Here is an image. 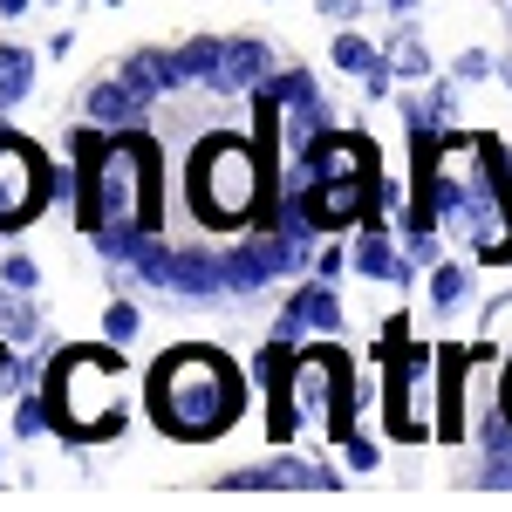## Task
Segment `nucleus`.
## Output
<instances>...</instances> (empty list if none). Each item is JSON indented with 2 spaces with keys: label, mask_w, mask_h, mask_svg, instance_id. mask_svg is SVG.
Masks as SVG:
<instances>
[{
  "label": "nucleus",
  "mask_w": 512,
  "mask_h": 512,
  "mask_svg": "<svg viewBox=\"0 0 512 512\" xmlns=\"http://www.w3.org/2000/svg\"><path fill=\"white\" fill-rule=\"evenodd\" d=\"M219 62H226V41H212V35L178 48V76L185 82H219Z\"/></svg>",
  "instance_id": "obj_10"
},
{
  "label": "nucleus",
  "mask_w": 512,
  "mask_h": 512,
  "mask_svg": "<svg viewBox=\"0 0 512 512\" xmlns=\"http://www.w3.org/2000/svg\"><path fill=\"white\" fill-rule=\"evenodd\" d=\"M390 7H396V14H410V7H417V0H390Z\"/></svg>",
  "instance_id": "obj_24"
},
{
  "label": "nucleus",
  "mask_w": 512,
  "mask_h": 512,
  "mask_svg": "<svg viewBox=\"0 0 512 512\" xmlns=\"http://www.w3.org/2000/svg\"><path fill=\"white\" fill-rule=\"evenodd\" d=\"M355 267H362L369 280H376V274H396V280H403V260L390 253V239H383V226H369V233L355 239Z\"/></svg>",
  "instance_id": "obj_12"
},
{
  "label": "nucleus",
  "mask_w": 512,
  "mask_h": 512,
  "mask_svg": "<svg viewBox=\"0 0 512 512\" xmlns=\"http://www.w3.org/2000/svg\"><path fill=\"white\" fill-rule=\"evenodd\" d=\"M301 328L335 335V328H342V301H335L328 287H301V294H294V308L280 315V335H301Z\"/></svg>",
  "instance_id": "obj_7"
},
{
  "label": "nucleus",
  "mask_w": 512,
  "mask_h": 512,
  "mask_svg": "<svg viewBox=\"0 0 512 512\" xmlns=\"http://www.w3.org/2000/svg\"><path fill=\"white\" fill-rule=\"evenodd\" d=\"M239 410V376L205 349H178L158 362L151 376V417L171 437H212L226 431Z\"/></svg>",
  "instance_id": "obj_2"
},
{
  "label": "nucleus",
  "mask_w": 512,
  "mask_h": 512,
  "mask_svg": "<svg viewBox=\"0 0 512 512\" xmlns=\"http://www.w3.org/2000/svg\"><path fill=\"white\" fill-rule=\"evenodd\" d=\"M499 76H506V82H512V62H499Z\"/></svg>",
  "instance_id": "obj_26"
},
{
  "label": "nucleus",
  "mask_w": 512,
  "mask_h": 512,
  "mask_svg": "<svg viewBox=\"0 0 512 512\" xmlns=\"http://www.w3.org/2000/svg\"><path fill=\"white\" fill-rule=\"evenodd\" d=\"M0 280H7V287H14V294H28V287H35V260H21V253H14V260H7V267H0Z\"/></svg>",
  "instance_id": "obj_18"
},
{
  "label": "nucleus",
  "mask_w": 512,
  "mask_h": 512,
  "mask_svg": "<svg viewBox=\"0 0 512 512\" xmlns=\"http://www.w3.org/2000/svg\"><path fill=\"white\" fill-rule=\"evenodd\" d=\"M376 62H383V55H376V48H369L362 35H335V69H349V76H369Z\"/></svg>",
  "instance_id": "obj_13"
},
{
  "label": "nucleus",
  "mask_w": 512,
  "mask_h": 512,
  "mask_svg": "<svg viewBox=\"0 0 512 512\" xmlns=\"http://www.w3.org/2000/svg\"><path fill=\"white\" fill-rule=\"evenodd\" d=\"M103 335H110V342H130V335H137V308H130V301H110V315H103Z\"/></svg>",
  "instance_id": "obj_16"
},
{
  "label": "nucleus",
  "mask_w": 512,
  "mask_h": 512,
  "mask_svg": "<svg viewBox=\"0 0 512 512\" xmlns=\"http://www.w3.org/2000/svg\"><path fill=\"white\" fill-rule=\"evenodd\" d=\"M492 69H499V62H492V55H478V48H472V55H458V76H465V82H485Z\"/></svg>",
  "instance_id": "obj_19"
},
{
  "label": "nucleus",
  "mask_w": 512,
  "mask_h": 512,
  "mask_svg": "<svg viewBox=\"0 0 512 512\" xmlns=\"http://www.w3.org/2000/svg\"><path fill=\"white\" fill-rule=\"evenodd\" d=\"M315 7H321V14H335V21H349V7H355V0H315Z\"/></svg>",
  "instance_id": "obj_22"
},
{
  "label": "nucleus",
  "mask_w": 512,
  "mask_h": 512,
  "mask_svg": "<svg viewBox=\"0 0 512 512\" xmlns=\"http://www.w3.org/2000/svg\"><path fill=\"white\" fill-rule=\"evenodd\" d=\"M506 417H512V376H506Z\"/></svg>",
  "instance_id": "obj_25"
},
{
  "label": "nucleus",
  "mask_w": 512,
  "mask_h": 512,
  "mask_svg": "<svg viewBox=\"0 0 512 512\" xmlns=\"http://www.w3.org/2000/svg\"><path fill=\"white\" fill-rule=\"evenodd\" d=\"M82 110H89V123H110V130H123V123H137L144 117V96L130 89V82H96L89 96H82Z\"/></svg>",
  "instance_id": "obj_8"
},
{
  "label": "nucleus",
  "mask_w": 512,
  "mask_h": 512,
  "mask_svg": "<svg viewBox=\"0 0 512 512\" xmlns=\"http://www.w3.org/2000/svg\"><path fill=\"white\" fill-rule=\"evenodd\" d=\"M390 55H383V62H376V69H369V76H362V89H369V96H390Z\"/></svg>",
  "instance_id": "obj_20"
},
{
  "label": "nucleus",
  "mask_w": 512,
  "mask_h": 512,
  "mask_svg": "<svg viewBox=\"0 0 512 512\" xmlns=\"http://www.w3.org/2000/svg\"><path fill=\"white\" fill-rule=\"evenodd\" d=\"M396 69H403V76H431V55H424L417 41L403 35V41H396Z\"/></svg>",
  "instance_id": "obj_17"
},
{
  "label": "nucleus",
  "mask_w": 512,
  "mask_h": 512,
  "mask_svg": "<svg viewBox=\"0 0 512 512\" xmlns=\"http://www.w3.org/2000/svg\"><path fill=\"white\" fill-rule=\"evenodd\" d=\"M192 212L205 219V226H246V219L260 212L267 233H274L280 198H274V178H267L260 151L239 144V137H212V144H198V151H192Z\"/></svg>",
  "instance_id": "obj_3"
},
{
  "label": "nucleus",
  "mask_w": 512,
  "mask_h": 512,
  "mask_svg": "<svg viewBox=\"0 0 512 512\" xmlns=\"http://www.w3.org/2000/svg\"><path fill=\"white\" fill-rule=\"evenodd\" d=\"M110 376H117V355H62L55 376H48V403H55V424L76 437L117 431V410H110Z\"/></svg>",
  "instance_id": "obj_4"
},
{
  "label": "nucleus",
  "mask_w": 512,
  "mask_h": 512,
  "mask_svg": "<svg viewBox=\"0 0 512 512\" xmlns=\"http://www.w3.org/2000/svg\"><path fill=\"white\" fill-rule=\"evenodd\" d=\"M21 7H28V0H0V14H21Z\"/></svg>",
  "instance_id": "obj_23"
},
{
  "label": "nucleus",
  "mask_w": 512,
  "mask_h": 512,
  "mask_svg": "<svg viewBox=\"0 0 512 512\" xmlns=\"http://www.w3.org/2000/svg\"><path fill=\"white\" fill-rule=\"evenodd\" d=\"M123 82H130V89H137V96H144V103H151V96H164V89H178V55H158V48H137V55H130V62H123Z\"/></svg>",
  "instance_id": "obj_9"
},
{
  "label": "nucleus",
  "mask_w": 512,
  "mask_h": 512,
  "mask_svg": "<svg viewBox=\"0 0 512 512\" xmlns=\"http://www.w3.org/2000/svg\"><path fill=\"white\" fill-rule=\"evenodd\" d=\"M0 335H7V342H28V335H35L28 301H0Z\"/></svg>",
  "instance_id": "obj_15"
},
{
  "label": "nucleus",
  "mask_w": 512,
  "mask_h": 512,
  "mask_svg": "<svg viewBox=\"0 0 512 512\" xmlns=\"http://www.w3.org/2000/svg\"><path fill=\"white\" fill-rule=\"evenodd\" d=\"M35 82V55L28 48H0V110H14Z\"/></svg>",
  "instance_id": "obj_11"
},
{
  "label": "nucleus",
  "mask_w": 512,
  "mask_h": 512,
  "mask_svg": "<svg viewBox=\"0 0 512 512\" xmlns=\"http://www.w3.org/2000/svg\"><path fill=\"white\" fill-rule=\"evenodd\" d=\"M267 76H274V55H267V41H226L219 89H260Z\"/></svg>",
  "instance_id": "obj_6"
},
{
  "label": "nucleus",
  "mask_w": 512,
  "mask_h": 512,
  "mask_svg": "<svg viewBox=\"0 0 512 512\" xmlns=\"http://www.w3.org/2000/svg\"><path fill=\"white\" fill-rule=\"evenodd\" d=\"M82 158V233H110V226H151L158 233V151L137 130H82L76 137Z\"/></svg>",
  "instance_id": "obj_1"
},
{
  "label": "nucleus",
  "mask_w": 512,
  "mask_h": 512,
  "mask_svg": "<svg viewBox=\"0 0 512 512\" xmlns=\"http://www.w3.org/2000/svg\"><path fill=\"white\" fill-rule=\"evenodd\" d=\"M431 301L437 308H458V301H465V267H437L431 274Z\"/></svg>",
  "instance_id": "obj_14"
},
{
  "label": "nucleus",
  "mask_w": 512,
  "mask_h": 512,
  "mask_svg": "<svg viewBox=\"0 0 512 512\" xmlns=\"http://www.w3.org/2000/svg\"><path fill=\"white\" fill-rule=\"evenodd\" d=\"M69 192V178L41 158L35 144H21L14 130H0V233L7 226H28L48 198Z\"/></svg>",
  "instance_id": "obj_5"
},
{
  "label": "nucleus",
  "mask_w": 512,
  "mask_h": 512,
  "mask_svg": "<svg viewBox=\"0 0 512 512\" xmlns=\"http://www.w3.org/2000/svg\"><path fill=\"white\" fill-rule=\"evenodd\" d=\"M349 458H355V472H369V465H376V444H362V437H349Z\"/></svg>",
  "instance_id": "obj_21"
}]
</instances>
